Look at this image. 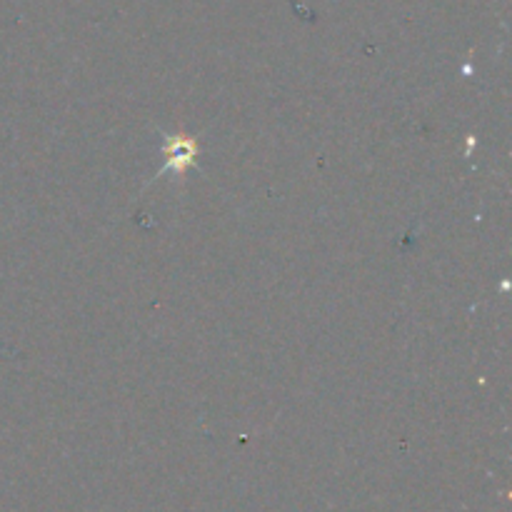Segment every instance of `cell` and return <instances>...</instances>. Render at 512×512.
I'll use <instances>...</instances> for the list:
<instances>
[{"label":"cell","mask_w":512,"mask_h":512,"mask_svg":"<svg viewBox=\"0 0 512 512\" xmlns=\"http://www.w3.org/2000/svg\"><path fill=\"white\" fill-rule=\"evenodd\" d=\"M198 153H200V143L193 138V135H185V133L165 135V143H163L165 165L158 170V175H155L153 180H160L168 173H175L178 178H183V175L188 173V168H195V163H198Z\"/></svg>","instance_id":"obj_1"}]
</instances>
